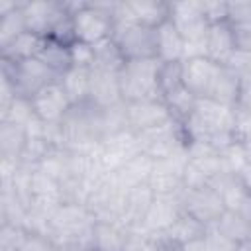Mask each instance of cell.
Returning <instances> with one entry per match:
<instances>
[{
  "instance_id": "obj_1",
  "label": "cell",
  "mask_w": 251,
  "mask_h": 251,
  "mask_svg": "<svg viewBox=\"0 0 251 251\" xmlns=\"http://www.w3.org/2000/svg\"><path fill=\"white\" fill-rule=\"evenodd\" d=\"M182 131L186 135V141H206L218 153H222L237 143L235 110L212 98H198L194 110L182 122Z\"/></svg>"
},
{
  "instance_id": "obj_2",
  "label": "cell",
  "mask_w": 251,
  "mask_h": 251,
  "mask_svg": "<svg viewBox=\"0 0 251 251\" xmlns=\"http://www.w3.org/2000/svg\"><path fill=\"white\" fill-rule=\"evenodd\" d=\"M73 20L75 39L86 45H96L110 39L114 33V8L116 2H65Z\"/></svg>"
},
{
  "instance_id": "obj_3",
  "label": "cell",
  "mask_w": 251,
  "mask_h": 251,
  "mask_svg": "<svg viewBox=\"0 0 251 251\" xmlns=\"http://www.w3.org/2000/svg\"><path fill=\"white\" fill-rule=\"evenodd\" d=\"M159 59H133L126 61L118 73L120 92L124 102L153 100L159 96Z\"/></svg>"
},
{
  "instance_id": "obj_4",
  "label": "cell",
  "mask_w": 251,
  "mask_h": 251,
  "mask_svg": "<svg viewBox=\"0 0 251 251\" xmlns=\"http://www.w3.org/2000/svg\"><path fill=\"white\" fill-rule=\"evenodd\" d=\"M169 20L178 29L180 37L184 39V59L188 57H202L204 55V37L210 27L202 2H171V16ZM206 57V55H204ZM182 59V61H184Z\"/></svg>"
},
{
  "instance_id": "obj_5",
  "label": "cell",
  "mask_w": 251,
  "mask_h": 251,
  "mask_svg": "<svg viewBox=\"0 0 251 251\" xmlns=\"http://www.w3.org/2000/svg\"><path fill=\"white\" fill-rule=\"evenodd\" d=\"M2 78H6L18 96L33 98L41 88L57 80V75L49 71L39 59H24V61H4L0 59Z\"/></svg>"
},
{
  "instance_id": "obj_6",
  "label": "cell",
  "mask_w": 251,
  "mask_h": 251,
  "mask_svg": "<svg viewBox=\"0 0 251 251\" xmlns=\"http://www.w3.org/2000/svg\"><path fill=\"white\" fill-rule=\"evenodd\" d=\"M137 137H139L141 153H145L153 161L169 159L173 155L186 151V135L182 131V124L176 120H171L149 131L137 133Z\"/></svg>"
},
{
  "instance_id": "obj_7",
  "label": "cell",
  "mask_w": 251,
  "mask_h": 251,
  "mask_svg": "<svg viewBox=\"0 0 251 251\" xmlns=\"http://www.w3.org/2000/svg\"><path fill=\"white\" fill-rule=\"evenodd\" d=\"M94 153H96V159H98L102 171L106 175H110V173L118 171L126 161H129L141 153L139 137L129 127L110 133L96 145Z\"/></svg>"
},
{
  "instance_id": "obj_8",
  "label": "cell",
  "mask_w": 251,
  "mask_h": 251,
  "mask_svg": "<svg viewBox=\"0 0 251 251\" xmlns=\"http://www.w3.org/2000/svg\"><path fill=\"white\" fill-rule=\"evenodd\" d=\"M22 10H24L27 31L39 37H51L67 20H71L67 4L59 0L22 2Z\"/></svg>"
},
{
  "instance_id": "obj_9",
  "label": "cell",
  "mask_w": 251,
  "mask_h": 251,
  "mask_svg": "<svg viewBox=\"0 0 251 251\" xmlns=\"http://www.w3.org/2000/svg\"><path fill=\"white\" fill-rule=\"evenodd\" d=\"M112 39L120 47L126 61L157 59V39H155V29H151V27L116 22Z\"/></svg>"
},
{
  "instance_id": "obj_10",
  "label": "cell",
  "mask_w": 251,
  "mask_h": 251,
  "mask_svg": "<svg viewBox=\"0 0 251 251\" xmlns=\"http://www.w3.org/2000/svg\"><path fill=\"white\" fill-rule=\"evenodd\" d=\"M171 16V2L163 0H122L114 8V24H137L143 27H159Z\"/></svg>"
},
{
  "instance_id": "obj_11",
  "label": "cell",
  "mask_w": 251,
  "mask_h": 251,
  "mask_svg": "<svg viewBox=\"0 0 251 251\" xmlns=\"http://www.w3.org/2000/svg\"><path fill=\"white\" fill-rule=\"evenodd\" d=\"M126 192L110 175L98 182L92 192L86 198V208L94 216V220H106V222H118L122 220L124 212V202H126Z\"/></svg>"
},
{
  "instance_id": "obj_12",
  "label": "cell",
  "mask_w": 251,
  "mask_h": 251,
  "mask_svg": "<svg viewBox=\"0 0 251 251\" xmlns=\"http://www.w3.org/2000/svg\"><path fill=\"white\" fill-rule=\"evenodd\" d=\"M188 163L186 151L173 155L169 159H161L153 163V171L149 175V188L153 190L155 196H171L176 198L182 194L184 190V180H182V173L184 167Z\"/></svg>"
},
{
  "instance_id": "obj_13",
  "label": "cell",
  "mask_w": 251,
  "mask_h": 251,
  "mask_svg": "<svg viewBox=\"0 0 251 251\" xmlns=\"http://www.w3.org/2000/svg\"><path fill=\"white\" fill-rule=\"evenodd\" d=\"M180 204H182V210L186 214H190L192 218L202 222L206 227L216 224L218 218L226 212V206H224L220 194L212 186L184 188L180 194Z\"/></svg>"
},
{
  "instance_id": "obj_14",
  "label": "cell",
  "mask_w": 251,
  "mask_h": 251,
  "mask_svg": "<svg viewBox=\"0 0 251 251\" xmlns=\"http://www.w3.org/2000/svg\"><path fill=\"white\" fill-rule=\"evenodd\" d=\"M126 118H127V127L135 133L149 131L153 127H159V126L175 120L161 98L126 102Z\"/></svg>"
},
{
  "instance_id": "obj_15",
  "label": "cell",
  "mask_w": 251,
  "mask_h": 251,
  "mask_svg": "<svg viewBox=\"0 0 251 251\" xmlns=\"http://www.w3.org/2000/svg\"><path fill=\"white\" fill-rule=\"evenodd\" d=\"M182 204H180V196L171 198V196H155L141 226L133 231H143L149 235H163L173 224L175 220L182 214Z\"/></svg>"
},
{
  "instance_id": "obj_16",
  "label": "cell",
  "mask_w": 251,
  "mask_h": 251,
  "mask_svg": "<svg viewBox=\"0 0 251 251\" xmlns=\"http://www.w3.org/2000/svg\"><path fill=\"white\" fill-rule=\"evenodd\" d=\"M29 100H31L33 114L41 122H45V124H59V122H63V118L73 108L71 100L67 98V94L63 92V88L59 86L57 80L47 84L45 88H41Z\"/></svg>"
},
{
  "instance_id": "obj_17",
  "label": "cell",
  "mask_w": 251,
  "mask_h": 251,
  "mask_svg": "<svg viewBox=\"0 0 251 251\" xmlns=\"http://www.w3.org/2000/svg\"><path fill=\"white\" fill-rule=\"evenodd\" d=\"M180 67H182V82H184V86L196 98H208L220 65L202 55V57L184 59L180 63Z\"/></svg>"
},
{
  "instance_id": "obj_18",
  "label": "cell",
  "mask_w": 251,
  "mask_h": 251,
  "mask_svg": "<svg viewBox=\"0 0 251 251\" xmlns=\"http://www.w3.org/2000/svg\"><path fill=\"white\" fill-rule=\"evenodd\" d=\"M88 102L98 106V108H110V106L124 102L122 92H120L118 73L102 71V69H90Z\"/></svg>"
},
{
  "instance_id": "obj_19",
  "label": "cell",
  "mask_w": 251,
  "mask_h": 251,
  "mask_svg": "<svg viewBox=\"0 0 251 251\" xmlns=\"http://www.w3.org/2000/svg\"><path fill=\"white\" fill-rule=\"evenodd\" d=\"M235 49L237 47H235V35L231 25L227 22L210 24L204 37V55L218 65H226Z\"/></svg>"
},
{
  "instance_id": "obj_20",
  "label": "cell",
  "mask_w": 251,
  "mask_h": 251,
  "mask_svg": "<svg viewBox=\"0 0 251 251\" xmlns=\"http://www.w3.org/2000/svg\"><path fill=\"white\" fill-rule=\"evenodd\" d=\"M155 194L149 188V184H139L135 188H129L126 192V202H124V212H122V220L120 224L124 227H127L129 231L137 229L153 202Z\"/></svg>"
},
{
  "instance_id": "obj_21",
  "label": "cell",
  "mask_w": 251,
  "mask_h": 251,
  "mask_svg": "<svg viewBox=\"0 0 251 251\" xmlns=\"http://www.w3.org/2000/svg\"><path fill=\"white\" fill-rule=\"evenodd\" d=\"M129 229L118 222L96 220L90 233V251H124Z\"/></svg>"
},
{
  "instance_id": "obj_22",
  "label": "cell",
  "mask_w": 251,
  "mask_h": 251,
  "mask_svg": "<svg viewBox=\"0 0 251 251\" xmlns=\"http://www.w3.org/2000/svg\"><path fill=\"white\" fill-rule=\"evenodd\" d=\"M157 39V59L161 63H180L184 59V39L180 37L178 29L173 25L171 20L163 22L155 27Z\"/></svg>"
},
{
  "instance_id": "obj_23",
  "label": "cell",
  "mask_w": 251,
  "mask_h": 251,
  "mask_svg": "<svg viewBox=\"0 0 251 251\" xmlns=\"http://www.w3.org/2000/svg\"><path fill=\"white\" fill-rule=\"evenodd\" d=\"M153 159L147 157L145 153H139L135 155L133 159L126 161L118 171L110 173V176L124 188V190H129V188H135L139 184H147L149 180V175L153 171Z\"/></svg>"
},
{
  "instance_id": "obj_24",
  "label": "cell",
  "mask_w": 251,
  "mask_h": 251,
  "mask_svg": "<svg viewBox=\"0 0 251 251\" xmlns=\"http://www.w3.org/2000/svg\"><path fill=\"white\" fill-rule=\"evenodd\" d=\"M35 59H39L49 71H53L57 75V78L73 67L69 45H65L61 41H55L51 37L41 39V45H39V51H37Z\"/></svg>"
},
{
  "instance_id": "obj_25",
  "label": "cell",
  "mask_w": 251,
  "mask_h": 251,
  "mask_svg": "<svg viewBox=\"0 0 251 251\" xmlns=\"http://www.w3.org/2000/svg\"><path fill=\"white\" fill-rule=\"evenodd\" d=\"M239 75L233 73L231 69L220 65L218 69V75L214 78V84H212V90L208 94V98L224 104V106H229L235 110L237 106V98H239Z\"/></svg>"
},
{
  "instance_id": "obj_26",
  "label": "cell",
  "mask_w": 251,
  "mask_h": 251,
  "mask_svg": "<svg viewBox=\"0 0 251 251\" xmlns=\"http://www.w3.org/2000/svg\"><path fill=\"white\" fill-rule=\"evenodd\" d=\"M212 188H216V192L220 194L226 210H233V212H239L243 202L247 200V196L251 194L245 184L237 178V175H231V173H224L220 175L212 184Z\"/></svg>"
},
{
  "instance_id": "obj_27",
  "label": "cell",
  "mask_w": 251,
  "mask_h": 251,
  "mask_svg": "<svg viewBox=\"0 0 251 251\" xmlns=\"http://www.w3.org/2000/svg\"><path fill=\"white\" fill-rule=\"evenodd\" d=\"M204 231H206V226H204L202 222H198V220L192 218L190 214L182 212V214L175 220V224H173L163 235H157V237H161L165 243L176 247V245H182V243H186V241H192V239L202 237Z\"/></svg>"
},
{
  "instance_id": "obj_28",
  "label": "cell",
  "mask_w": 251,
  "mask_h": 251,
  "mask_svg": "<svg viewBox=\"0 0 251 251\" xmlns=\"http://www.w3.org/2000/svg\"><path fill=\"white\" fill-rule=\"evenodd\" d=\"M59 86L67 94L73 106L88 102V82H90V69H80V67H71L67 73H63L57 78Z\"/></svg>"
},
{
  "instance_id": "obj_29",
  "label": "cell",
  "mask_w": 251,
  "mask_h": 251,
  "mask_svg": "<svg viewBox=\"0 0 251 251\" xmlns=\"http://www.w3.org/2000/svg\"><path fill=\"white\" fill-rule=\"evenodd\" d=\"M161 100L165 102V106L169 108V112L173 114V118L182 124V122L190 116V112L194 110L198 98H196V96L184 86V82L180 80V82L173 84L171 88L163 90V92H161Z\"/></svg>"
},
{
  "instance_id": "obj_30",
  "label": "cell",
  "mask_w": 251,
  "mask_h": 251,
  "mask_svg": "<svg viewBox=\"0 0 251 251\" xmlns=\"http://www.w3.org/2000/svg\"><path fill=\"white\" fill-rule=\"evenodd\" d=\"M25 139H27L25 127L10 122H0V159L20 163Z\"/></svg>"
},
{
  "instance_id": "obj_31",
  "label": "cell",
  "mask_w": 251,
  "mask_h": 251,
  "mask_svg": "<svg viewBox=\"0 0 251 251\" xmlns=\"http://www.w3.org/2000/svg\"><path fill=\"white\" fill-rule=\"evenodd\" d=\"M39 35L25 31L22 35H18L14 41H10L6 47H0V59L4 61H24V59H31L37 55L39 45H41Z\"/></svg>"
},
{
  "instance_id": "obj_32",
  "label": "cell",
  "mask_w": 251,
  "mask_h": 251,
  "mask_svg": "<svg viewBox=\"0 0 251 251\" xmlns=\"http://www.w3.org/2000/svg\"><path fill=\"white\" fill-rule=\"evenodd\" d=\"M216 226L227 239L235 241V243H247L251 241V224L239 214V212H233V210H226L216 224Z\"/></svg>"
},
{
  "instance_id": "obj_33",
  "label": "cell",
  "mask_w": 251,
  "mask_h": 251,
  "mask_svg": "<svg viewBox=\"0 0 251 251\" xmlns=\"http://www.w3.org/2000/svg\"><path fill=\"white\" fill-rule=\"evenodd\" d=\"M94 49V63H92V69H102V71H112V73H120V69L124 67L126 59L120 51V47L116 45V41L110 37V39H104L96 45H92Z\"/></svg>"
},
{
  "instance_id": "obj_34",
  "label": "cell",
  "mask_w": 251,
  "mask_h": 251,
  "mask_svg": "<svg viewBox=\"0 0 251 251\" xmlns=\"http://www.w3.org/2000/svg\"><path fill=\"white\" fill-rule=\"evenodd\" d=\"M25 31H27V25H25L22 2H20L18 8L0 16V47H6L10 41H14L18 35H22Z\"/></svg>"
},
{
  "instance_id": "obj_35",
  "label": "cell",
  "mask_w": 251,
  "mask_h": 251,
  "mask_svg": "<svg viewBox=\"0 0 251 251\" xmlns=\"http://www.w3.org/2000/svg\"><path fill=\"white\" fill-rule=\"evenodd\" d=\"M33 118H35V114L31 108V100L24 98V96H16L14 102L0 114V122H10V124L22 126V127H25Z\"/></svg>"
},
{
  "instance_id": "obj_36",
  "label": "cell",
  "mask_w": 251,
  "mask_h": 251,
  "mask_svg": "<svg viewBox=\"0 0 251 251\" xmlns=\"http://www.w3.org/2000/svg\"><path fill=\"white\" fill-rule=\"evenodd\" d=\"M27 231L29 229L24 227V226L2 224V229H0V251H20Z\"/></svg>"
},
{
  "instance_id": "obj_37",
  "label": "cell",
  "mask_w": 251,
  "mask_h": 251,
  "mask_svg": "<svg viewBox=\"0 0 251 251\" xmlns=\"http://www.w3.org/2000/svg\"><path fill=\"white\" fill-rule=\"evenodd\" d=\"M220 157H222V163H224L226 173H231V175H237V171H239V169L247 163V159H249L239 141L233 143L231 147H227L226 151H222Z\"/></svg>"
},
{
  "instance_id": "obj_38",
  "label": "cell",
  "mask_w": 251,
  "mask_h": 251,
  "mask_svg": "<svg viewBox=\"0 0 251 251\" xmlns=\"http://www.w3.org/2000/svg\"><path fill=\"white\" fill-rule=\"evenodd\" d=\"M227 24L231 27L251 24V0L227 2Z\"/></svg>"
},
{
  "instance_id": "obj_39",
  "label": "cell",
  "mask_w": 251,
  "mask_h": 251,
  "mask_svg": "<svg viewBox=\"0 0 251 251\" xmlns=\"http://www.w3.org/2000/svg\"><path fill=\"white\" fill-rule=\"evenodd\" d=\"M20 251H61L59 245L47 235V233H41V231H27Z\"/></svg>"
},
{
  "instance_id": "obj_40",
  "label": "cell",
  "mask_w": 251,
  "mask_h": 251,
  "mask_svg": "<svg viewBox=\"0 0 251 251\" xmlns=\"http://www.w3.org/2000/svg\"><path fill=\"white\" fill-rule=\"evenodd\" d=\"M204 239L208 245V251H233L239 243L227 239L216 226H208L204 231Z\"/></svg>"
},
{
  "instance_id": "obj_41",
  "label": "cell",
  "mask_w": 251,
  "mask_h": 251,
  "mask_svg": "<svg viewBox=\"0 0 251 251\" xmlns=\"http://www.w3.org/2000/svg\"><path fill=\"white\" fill-rule=\"evenodd\" d=\"M69 49H71V61H73V67L92 69V63H94V49H92V45L75 41V43L69 45Z\"/></svg>"
},
{
  "instance_id": "obj_42",
  "label": "cell",
  "mask_w": 251,
  "mask_h": 251,
  "mask_svg": "<svg viewBox=\"0 0 251 251\" xmlns=\"http://www.w3.org/2000/svg\"><path fill=\"white\" fill-rule=\"evenodd\" d=\"M224 67L231 69V71L237 73L239 76H243V75H251V51L235 49L233 55L229 57V61H227Z\"/></svg>"
},
{
  "instance_id": "obj_43",
  "label": "cell",
  "mask_w": 251,
  "mask_h": 251,
  "mask_svg": "<svg viewBox=\"0 0 251 251\" xmlns=\"http://www.w3.org/2000/svg\"><path fill=\"white\" fill-rule=\"evenodd\" d=\"M204 16L208 24H218V22H227V2H202Z\"/></svg>"
},
{
  "instance_id": "obj_44",
  "label": "cell",
  "mask_w": 251,
  "mask_h": 251,
  "mask_svg": "<svg viewBox=\"0 0 251 251\" xmlns=\"http://www.w3.org/2000/svg\"><path fill=\"white\" fill-rule=\"evenodd\" d=\"M239 98H237V112H251V75L239 76Z\"/></svg>"
},
{
  "instance_id": "obj_45",
  "label": "cell",
  "mask_w": 251,
  "mask_h": 251,
  "mask_svg": "<svg viewBox=\"0 0 251 251\" xmlns=\"http://www.w3.org/2000/svg\"><path fill=\"white\" fill-rule=\"evenodd\" d=\"M233 35H235V47L243 49V51H251V24L247 25H237L231 27Z\"/></svg>"
},
{
  "instance_id": "obj_46",
  "label": "cell",
  "mask_w": 251,
  "mask_h": 251,
  "mask_svg": "<svg viewBox=\"0 0 251 251\" xmlns=\"http://www.w3.org/2000/svg\"><path fill=\"white\" fill-rule=\"evenodd\" d=\"M175 251H208V245H206V239L202 235L198 239H192V241H186L182 245H176Z\"/></svg>"
},
{
  "instance_id": "obj_47",
  "label": "cell",
  "mask_w": 251,
  "mask_h": 251,
  "mask_svg": "<svg viewBox=\"0 0 251 251\" xmlns=\"http://www.w3.org/2000/svg\"><path fill=\"white\" fill-rule=\"evenodd\" d=\"M237 178L245 184V188L251 192V159H247V163L237 171Z\"/></svg>"
},
{
  "instance_id": "obj_48",
  "label": "cell",
  "mask_w": 251,
  "mask_h": 251,
  "mask_svg": "<svg viewBox=\"0 0 251 251\" xmlns=\"http://www.w3.org/2000/svg\"><path fill=\"white\" fill-rule=\"evenodd\" d=\"M153 237H155V245H153L151 251H175V247L169 245V243H165L161 237H157V235H153Z\"/></svg>"
},
{
  "instance_id": "obj_49",
  "label": "cell",
  "mask_w": 251,
  "mask_h": 251,
  "mask_svg": "<svg viewBox=\"0 0 251 251\" xmlns=\"http://www.w3.org/2000/svg\"><path fill=\"white\" fill-rule=\"evenodd\" d=\"M239 214H241V216H243V218H245V220L251 224V194H249V196H247V200L243 202V206H241Z\"/></svg>"
},
{
  "instance_id": "obj_50",
  "label": "cell",
  "mask_w": 251,
  "mask_h": 251,
  "mask_svg": "<svg viewBox=\"0 0 251 251\" xmlns=\"http://www.w3.org/2000/svg\"><path fill=\"white\" fill-rule=\"evenodd\" d=\"M239 143H241V147H243V151L247 153V157L251 159V137H245V139H241Z\"/></svg>"
},
{
  "instance_id": "obj_51",
  "label": "cell",
  "mask_w": 251,
  "mask_h": 251,
  "mask_svg": "<svg viewBox=\"0 0 251 251\" xmlns=\"http://www.w3.org/2000/svg\"><path fill=\"white\" fill-rule=\"evenodd\" d=\"M233 251H251V243H249V241H247V243H239Z\"/></svg>"
},
{
  "instance_id": "obj_52",
  "label": "cell",
  "mask_w": 251,
  "mask_h": 251,
  "mask_svg": "<svg viewBox=\"0 0 251 251\" xmlns=\"http://www.w3.org/2000/svg\"><path fill=\"white\" fill-rule=\"evenodd\" d=\"M249 243H251V241H249Z\"/></svg>"
}]
</instances>
